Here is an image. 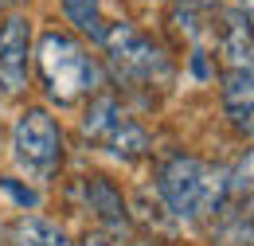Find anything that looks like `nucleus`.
<instances>
[{"instance_id": "19", "label": "nucleus", "mask_w": 254, "mask_h": 246, "mask_svg": "<svg viewBox=\"0 0 254 246\" xmlns=\"http://www.w3.org/2000/svg\"><path fill=\"white\" fill-rule=\"evenodd\" d=\"M0 243H4V227H0Z\"/></svg>"}, {"instance_id": "14", "label": "nucleus", "mask_w": 254, "mask_h": 246, "mask_svg": "<svg viewBox=\"0 0 254 246\" xmlns=\"http://www.w3.org/2000/svg\"><path fill=\"white\" fill-rule=\"evenodd\" d=\"M0 191H4V195H12L24 211H35V207H39V191L28 187V184H16L12 176H0Z\"/></svg>"}, {"instance_id": "6", "label": "nucleus", "mask_w": 254, "mask_h": 246, "mask_svg": "<svg viewBox=\"0 0 254 246\" xmlns=\"http://www.w3.org/2000/svg\"><path fill=\"white\" fill-rule=\"evenodd\" d=\"M28 55H32V20L12 12L0 24V94L20 98L28 90Z\"/></svg>"}, {"instance_id": "16", "label": "nucleus", "mask_w": 254, "mask_h": 246, "mask_svg": "<svg viewBox=\"0 0 254 246\" xmlns=\"http://www.w3.org/2000/svg\"><path fill=\"white\" fill-rule=\"evenodd\" d=\"M82 246H118V243H114L110 235H86V239H82Z\"/></svg>"}, {"instance_id": "1", "label": "nucleus", "mask_w": 254, "mask_h": 246, "mask_svg": "<svg viewBox=\"0 0 254 246\" xmlns=\"http://www.w3.org/2000/svg\"><path fill=\"white\" fill-rule=\"evenodd\" d=\"M157 199L180 223L215 219L227 203V168H215L191 153H172L157 164Z\"/></svg>"}, {"instance_id": "10", "label": "nucleus", "mask_w": 254, "mask_h": 246, "mask_svg": "<svg viewBox=\"0 0 254 246\" xmlns=\"http://www.w3.org/2000/svg\"><path fill=\"white\" fill-rule=\"evenodd\" d=\"M227 211L254 223V145L243 149V156L227 168Z\"/></svg>"}, {"instance_id": "3", "label": "nucleus", "mask_w": 254, "mask_h": 246, "mask_svg": "<svg viewBox=\"0 0 254 246\" xmlns=\"http://www.w3.org/2000/svg\"><path fill=\"white\" fill-rule=\"evenodd\" d=\"M35 66L43 78V90L59 106H74L78 98H94L102 90V66L98 59L66 31L51 28L39 35Z\"/></svg>"}, {"instance_id": "9", "label": "nucleus", "mask_w": 254, "mask_h": 246, "mask_svg": "<svg viewBox=\"0 0 254 246\" xmlns=\"http://www.w3.org/2000/svg\"><path fill=\"white\" fill-rule=\"evenodd\" d=\"M82 195H86V207L94 211V219L106 227V231H114V235H122L133 227V219H129V207H126V195H122V187L114 184L110 176H82Z\"/></svg>"}, {"instance_id": "11", "label": "nucleus", "mask_w": 254, "mask_h": 246, "mask_svg": "<svg viewBox=\"0 0 254 246\" xmlns=\"http://www.w3.org/2000/svg\"><path fill=\"white\" fill-rule=\"evenodd\" d=\"M223 0H172V12H168V20L176 24L180 35H188L191 43H199L211 24H215V16H219Z\"/></svg>"}, {"instance_id": "15", "label": "nucleus", "mask_w": 254, "mask_h": 246, "mask_svg": "<svg viewBox=\"0 0 254 246\" xmlns=\"http://www.w3.org/2000/svg\"><path fill=\"white\" fill-rule=\"evenodd\" d=\"M191 70H195V78H211V66H207V51L203 47H191Z\"/></svg>"}, {"instance_id": "17", "label": "nucleus", "mask_w": 254, "mask_h": 246, "mask_svg": "<svg viewBox=\"0 0 254 246\" xmlns=\"http://www.w3.org/2000/svg\"><path fill=\"white\" fill-rule=\"evenodd\" d=\"M239 8H243V16H247V28L254 35V0H239Z\"/></svg>"}, {"instance_id": "5", "label": "nucleus", "mask_w": 254, "mask_h": 246, "mask_svg": "<svg viewBox=\"0 0 254 246\" xmlns=\"http://www.w3.org/2000/svg\"><path fill=\"white\" fill-rule=\"evenodd\" d=\"M12 153L16 164L35 176V180H51L63 164V129L51 118V110L28 106L20 110V118L12 125Z\"/></svg>"}, {"instance_id": "18", "label": "nucleus", "mask_w": 254, "mask_h": 246, "mask_svg": "<svg viewBox=\"0 0 254 246\" xmlns=\"http://www.w3.org/2000/svg\"><path fill=\"white\" fill-rule=\"evenodd\" d=\"M24 0H0V8H20Z\"/></svg>"}, {"instance_id": "13", "label": "nucleus", "mask_w": 254, "mask_h": 246, "mask_svg": "<svg viewBox=\"0 0 254 246\" xmlns=\"http://www.w3.org/2000/svg\"><path fill=\"white\" fill-rule=\"evenodd\" d=\"M59 4H63L66 24L78 31V35H86V39L102 43V35H106V20H102V4H98V0H59Z\"/></svg>"}, {"instance_id": "4", "label": "nucleus", "mask_w": 254, "mask_h": 246, "mask_svg": "<svg viewBox=\"0 0 254 246\" xmlns=\"http://www.w3.org/2000/svg\"><path fill=\"white\" fill-rule=\"evenodd\" d=\"M82 137L102 145L106 153H114L118 160H141L153 153V137L149 129L129 118L122 98L110 90H98L90 98V106L82 110Z\"/></svg>"}, {"instance_id": "2", "label": "nucleus", "mask_w": 254, "mask_h": 246, "mask_svg": "<svg viewBox=\"0 0 254 246\" xmlns=\"http://www.w3.org/2000/svg\"><path fill=\"white\" fill-rule=\"evenodd\" d=\"M102 47H106V70L118 86H126L129 94H145L153 98V90H164L172 82V59L168 51L160 47L153 35L137 28L133 20H118L110 24L102 35Z\"/></svg>"}, {"instance_id": "7", "label": "nucleus", "mask_w": 254, "mask_h": 246, "mask_svg": "<svg viewBox=\"0 0 254 246\" xmlns=\"http://www.w3.org/2000/svg\"><path fill=\"white\" fill-rule=\"evenodd\" d=\"M211 35H215V51H219V59H223V70L254 66V35L247 28V16H243L239 4L219 8L215 24H211Z\"/></svg>"}, {"instance_id": "12", "label": "nucleus", "mask_w": 254, "mask_h": 246, "mask_svg": "<svg viewBox=\"0 0 254 246\" xmlns=\"http://www.w3.org/2000/svg\"><path fill=\"white\" fill-rule=\"evenodd\" d=\"M12 246H70L66 231L43 215H20L12 223Z\"/></svg>"}, {"instance_id": "8", "label": "nucleus", "mask_w": 254, "mask_h": 246, "mask_svg": "<svg viewBox=\"0 0 254 246\" xmlns=\"http://www.w3.org/2000/svg\"><path fill=\"white\" fill-rule=\"evenodd\" d=\"M219 102L227 125L254 141V66H239V70H223L219 78Z\"/></svg>"}, {"instance_id": "20", "label": "nucleus", "mask_w": 254, "mask_h": 246, "mask_svg": "<svg viewBox=\"0 0 254 246\" xmlns=\"http://www.w3.org/2000/svg\"><path fill=\"white\" fill-rule=\"evenodd\" d=\"M137 246H149V243H137Z\"/></svg>"}]
</instances>
